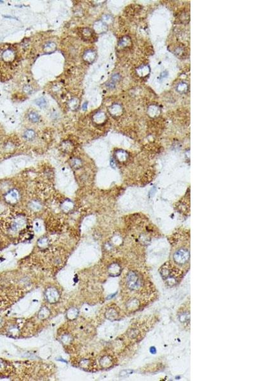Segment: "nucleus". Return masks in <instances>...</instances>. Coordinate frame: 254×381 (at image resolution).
Segmentation results:
<instances>
[{
  "instance_id": "nucleus-1",
  "label": "nucleus",
  "mask_w": 254,
  "mask_h": 381,
  "mask_svg": "<svg viewBox=\"0 0 254 381\" xmlns=\"http://www.w3.org/2000/svg\"><path fill=\"white\" fill-rule=\"evenodd\" d=\"M128 283L130 288H135L138 285V278L133 272H130L128 275Z\"/></svg>"
},
{
  "instance_id": "nucleus-2",
  "label": "nucleus",
  "mask_w": 254,
  "mask_h": 381,
  "mask_svg": "<svg viewBox=\"0 0 254 381\" xmlns=\"http://www.w3.org/2000/svg\"><path fill=\"white\" fill-rule=\"evenodd\" d=\"M80 34L82 38L86 40H90L93 38L94 32L89 28H83L80 30Z\"/></svg>"
},
{
  "instance_id": "nucleus-3",
  "label": "nucleus",
  "mask_w": 254,
  "mask_h": 381,
  "mask_svg": "<svg viewBox=\"0 0 254 381\" xmlns=\"http://www.w3.org/2000/svg\"><path fill=\"white\" fill-rule=\"evenodd\" d=\"M95 57H96V54L95 51L92 50H88L86 52H85L84 56H83V59L88 63H92L95 59Z\"/></svg>"
},
{
  "instance_id": "nucleus-4",
  "label": "nucleus",
  "mask_w": 254,
  "mask_h": 381,
  "mask_svg": "<svg viewBox=\"0 0 254 381\" xmlns=\"http://www.w3.org/2000/svg\"><path fill=\"white\" fill-rule=\"evenodd\" d=\"M44 51L46 53H51L56 49V44L54 42H48L44 45Z\"/></svg>"
},
{
  "instance_id": "nucleus-5",
  "label": "nucleus",
  "mask_w": 254,
  "mask_h": 381,
  "mask_svg": "<svg viewBox=\"0 0 254 381\" xmlns=\"http://www.w3.org/2000/svg\"><path fill=\"white\" fill-rule=\"evenodd\" d=\"M28 118L29 121L32 122V123H37L40 120V116H39L38 114L34 112V111H32V112H30L29 113Z\"/></svg>"
},
{
  "instance_id": "nucleus-6",
  "label": "nucleus",
  "mask_w": 254,
  "mask_h": 381,
  "mask_svg": "<svg viewBox=\"0 0 254 381\" xmlns=\"http://www.w3.org/2000/svg\"><path fill=\"white\" fill-rule=\"evenodd\" d=\"M24 137L28 140H32L35 137V132L32 130L29 129L26 130L24 133Z\"/></svg>"
},
{
  "instance_id": "nucleus-7",
  "label": "nucleus",
  "mask_w": 254,
  "mask_h": 381,
  "mask_svg": "<svg viewBox=\"0 0 254 381\" xmlns=\"http://www.w3.org/2000/svg\"><path fill=\"white\" fill-rule=\"evenodd\" d=\"M80 104V101L78 100V99H72L70 101H69V107H71V109L72 110L76 109L79 106Z\"/></svg>"
},
{
  "instance_id": "nucleus-8",
  "label": "nucleus",
  "mask_w": 254,
  "mask_h": 381,
  "mask_svg": "<svg viewBox=\"0 0 254 381\" xmlns=\"http://www.w3.org/2000/svg\"><path fill=\"white\" fill-rule=\"evenodd\" d=\"M36 104L40 107H44L46 105V102L45 101V99L44 98H42V97L36 100Z\"/></svg>"
},
{
  "instance_id": "nucleus-9",
  "label": "nucleus",
  "mask_w": 254,
  "mask_h": 381,
  "mask_svg": "<svg viewBox=\"0 0 254 381\" xmlns=\"http://www.w3.org/2000/svg\"><path fill=\"white\" fill-rule=\"evenodd\" d=\"M72 165L74 166V168L80 167V166L81 165V161L78 159H74L72 162Z\"/></svg>"
}]
</instances>
